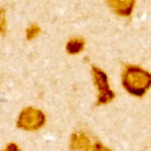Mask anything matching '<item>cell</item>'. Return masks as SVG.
Masks as SVG:
<instances>
[{
    "label": "cell",
    "instance_id": "cell-5",
    "mask_svg": "<svg viewBox=\"0 0 151 151\" xmlns=\"http://www.w3.org/2000/svg\"><path fill=\"white\" fill-rule=\"evenodd\" d=\"M94 145L91 144V141L85 134H73L70 138V149L72 150H82L89 151L93 149Z\"/></svg>",
    "mask_w": 151,
    "mask_h": 151
},
{
    "label": "cell",
    "instance_id": "cell-6",
    "mask_svg": "<svg viewBox=\"0 0 151 151\" xmlns=\"http://www.w3.org/2000/svg\"><path fill=\"white\" fill-rule=\"evenodd\" d=\"M85 47V41L83 38H72L70 40L68 41L67 43V52L70 55H75V53H79L84 50Z\"/></svg>",
    "mask_w": 151,
    "mask_h": 151
},
{
    "label": "cell",
    "instance_id": "cell-10",
    "mask_svg": "<svg viewBox=\"0 0 151 151\" xmlns=\"http://www.w3.org/2000/svg\"><path fill=\"white\" fill-rule=\"evenodd\" d=\"M5 31V17H4L3 10L1 9V32L3 33Z\"/></svg>",
    "mask_w": 151,
    "mask_h": 151
},
{
    "label": "cell",
    "instance_id": "cell-1",
    "mask_svg": "<svg viewBox=\"0 0 151 151\" xmlns=\"http://www.w3.org/2000/svg\"><path fill=\"white\" fill-rule=\"evenodd\" d=\"M122 83L130 94L142 97L151 86V74L140 67L129 65L123 72Z\"/></svg>",
    "mask_w": 151,
    "mask_h": 151
},
{
    "label": "cell",
    "instance_id": "cell-8",
    "mask_svg": "<svg viewBox=\"0 0 151 151\" xmlns=\"http://www.w3.org/2000/svg\"><path fill=\"white\" fill-rule=\"evenodd\" d=\"M93 151H112V150L106 148L104 145H102L100 142H97V143H95V144H94Z\"/></svg>",
    "mask_w": 151,
    "mask_h": 151
},
{
    "label": "cell",
    "instance_id": "cell-4",
    "mask_svg": "<svg viewBox=\"0 0 151 151\" xmlns=\"http://www.w3.org/2000/svg\"><path fill=\"white\" fill-rule=\"evenodd\" d=\"M111 9L120 16H129L133 10L135 0H106Z\"/></svg>",
    "mask_w": 151,
    "mask_h": 151
},
{
    "label": "cell",
    "instance_id": "cell-3",
    "mask_svg": "<svg viewBox=\"0 0 151 151\" xmlns=\"http://www.w3.org/2000/svg\"><path fill=\"white\" fill-rule=\"evenodd\" d=\"M92 75L94 78L95 85L97 86V89L99 91L98 95V105L108 104L115 98V94L110 89V86L108 84V78L107 75L101 69L97 67L92 68Z\"/></svg>",
    "mask_w": 151,
    "mask_h": 151
},
{
    "label": "cell",
    "instance_id": "cell-9",
    "mask_svg": "<svg viewBox=\"0 0 151 151\" xmlns=\"http://www.w3.org/2000/svg\"><path fill=\"white\" fill-rule=\"evenodd\" d=\"M3 151H20V149L18 148V146L14 143H10V144L7 145V147Z\"/></svg>",
    "mask_w": 151,
    "mask_h": 151
},
{
    "label": "cell",
    "instance_id": "cell-2",
    "mask_svg": "<svg viewBox=\"0 0 151 151\" xmlns=\"http://www.w3.org/2000/svg\"><path fill=\"white\" fill-rule=\"evenodd\" d=\"M45 123V116L40 110L32 107L24 109L19 115L17 126L24 130L33 131L42 127Z\"/></svg>",
    "mask_w": 151,
    "mask_h": 151
},
{
    "label": "cell",
    "instance_id": "cell-7",
    "mask_svg": "<svg viewBox=\"0 0 151 151\" xmlns=\"http://www.w3.org/2000/svg\"><path fill=\"white\" fill-rule=\"evenodd\" d=\"M40 32V28L38 27L37 25H35V24H31V25L26 29V38H27L28 40H32V38H35Z\"/></svg>",
    "mask_w": 151,
    "mask_h": 151
}]
</instances>
